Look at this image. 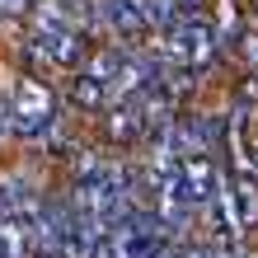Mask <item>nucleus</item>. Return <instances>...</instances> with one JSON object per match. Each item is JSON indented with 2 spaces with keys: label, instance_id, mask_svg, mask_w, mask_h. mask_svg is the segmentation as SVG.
Here are the masks:
<instances>
[{
  "label": "nucleus",
  "instance_id": "obj_1",
  "mask_svg": "<svg viewBox=\"0 0 258 258\" xmlns=\"http://www.w3.org/2000/svg\"><path fill=\"white\" fill-rule=\"evenodd\" d=\"M10 113H14V136H28V141L47 136L56 127V94H52V85H42L38 75H24V80L14 85V94H10Z\"/></svg>",
  "mask_w": 258,
  "mask_h": 258
},
{
  "label": "nucleus",
  "instance_id": "obj_2",
  "mask_svg": "<svg viewBox=\"0 0 258 258\" xmlns=\"http://www.w3.org/2000/svg\"><path fill=\"white\" fill-rule=\"evenodd\" d=\"M24 61L33 71H56V66H80L85 61V42L80 28H61V33H28L24 42Z\"/></svg>",
  "mask_w": 258,
  "mask_h": 258
},
{
  "label": "nucleus",
  "instance_id": "obj_3",
  "mask_svg": "<svg viewBox=\"0 0 258 258\" xmlns=\"http://www.w3.org/2000/svg\"><path fill=\"white\" fill-rule=\"evenodd\" d=\"M178 174H183V197H188V207H207L211 197H221V155L192 150V155L178 160Z\"/></svg>",
  "mask_w": 258,
  "mask_h": 258
},
{
  "label": "nucleus",
  "instance_id": "obj_4",
  "mask_svg": "<svg viewBox=\"0 0 258 258\" xmlns=\"http://www.w3.org/2000/svg\"><path fill=\"white\" fill-rule=\"evenodd\" d=\"M103 132H108V141H117V146H136V141H141V136L150 132L141 99H136V94L117 99L113 108H108V117H103Z\"/></svg>",
  "mask_w": 258,
  "mask_h": 258
},
{
  "label": "nucleus",
  "instance_id": "obj_5",
  "mask_svg": "<svg viewBox=\"0 0 258 258\" xmlns=\"http://www.w3.org/2000/svg\"><path fill=\"white\" fill-rule=\"evenodd\" d=\"M99 19L113 28L117 38H136V33H146V10L136 5V0H99Z\"/></svg>",
  "mask_w": 258,
  "mask_h": 258
},
{
  "label": "nucleus",
  "instance_id": "obj_6",
  "mask_svg": "<svg viewBox=\"0 0 258 258\" xmlns=\"http://www.w3.org/2000/svg\"><path fill=\"white\" fill-rule=\"evenodd\" d=\"M230 211H235L239 230H253L258 225V183H253V174H235L230 178Z\"/></svg>",
  "mask_w": 258,
  "mask_h": 258
},
{
  "label": "nucleus",
  "instance_id": "obj_7",
  "mask_svg": "<svg viewBox=\"0 0 258 258\" xmlns=\"http://www.w3.org/2000/svg\"><path fill=\"white\" fill-rule=\"evenodd\" d=\"M5 216H28V221L38 216L33 192H28L24 183H14V178H10V183H0V221H5Z\"/></svg>",
  "mask_w": 258,
  "mask_h": 258
},
{
  "label": "nucleus",
  "instance_id": "obj_8",
  "mask_svg": "<svg viewBox=\"0 0 258 258\" xmlns=\"http://www.w3.org/2000/svg\"><path fill=\"white\" fill-rule=\"evenodd\" d=\"M71 99L80 103V108L99 113V108H108V85H103V80H94L89 71H80V75H75V85H71Z\"/></svg>",
  "mask_w": 258,
  "mask_h": 258
},
{
  "label": "nucleus",
  "instance_id": "obj_9",
  "mask_svg": "<svg viewBox=\"0 0 258 258\" xmlns=\"http://www.w3.org/2000/svg\"><path fill=\"white\" fill-rule=\"evenodd\" d=\"M94 80L108 85V99H113V80H117V71H122V52H99V56H89V66H85Z\"/></svg>",
  "mask_w": 258,
  "mask_h": 258
},
{
  "label": "nucleus",
  "instance_id": "obj_10",
  "mask_svg": "<svg viewBox=\"0 0 258 258\" xmlns=\"http://www.w3.org/2000/svg\"><path fill=\"white\" fill-rule=\"evenodd\" d=\"M230 127L239 132V122H230ZM239 150H244V155H249V160L258 164V122H253V127H244V132H239Z\"/></svg>",
  "mask_w": 258,
  "mask_h": 258
},
{
  "label": "nucleus",
  "instance_id": "obj_11",
  "mask_svg": "<svg viewBox=\"0 0 258 258\" xmlns=\"http://www.w3.org/2000/svg\"><path fill=\"white\" fill-rule=\"evenodd\" d=\"M14 132V113H10V99H0V136Z\"/></svg>",
  "mask_w": 258,
  "mask_h": 258
},
{
  "label": "nucleus",
  "instance_id": "obj_12",
  "mask_svg": "<svg viewBox=\"0 0 258 258\" xmlns=\"http://www.w3.org/2000/svg\"><path fill=\"white\" fill-rule=\"evenodd\" d=\"M28 5H33V0H0V10H5V14H28Z\"/></svg>",
  "mask_w": 258,
  "mask_h": 258
},
{
  "label": "nucleus",
  "instance_id": "obj_13",
  "mask_svg": "<svg viewBox=\"0 0 258 258\" xmlns=\"http://www.w3.org/2000/svg\"><path fill=\"white\" fill-rule=\"evenodd\" d=\"M253 14H258V10H253Z\"/></svg>",
  "mask_w": 258,
  "mask_h": 258
}]
</instances>
